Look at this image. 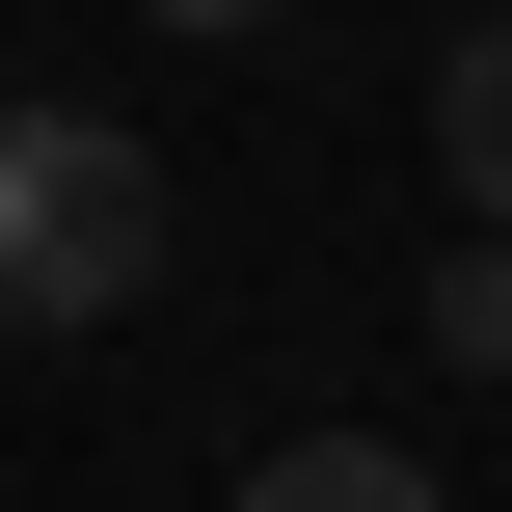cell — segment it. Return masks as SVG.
<instances>
[{
	"instance_id": "obj_1",
	"label": "cell",
	"mask_w": 512,
	"mask_h": 512,
	"mask_svg": "<svg viewBox=\"0 0 512 512\" xmlns=\"http://www.w3.org/2000/svg\"><path fill=\"white\" fill-rule=\"evenodd\" d=\"M162 297V162L108 108H0V324H135Z\"/></svg>"
},
{
	"instance_id": "obj_4",
	"label": "cell",
	"mask_w": 512,
	"mask_h": 512,
	"mask_svg": "<svg viewBox=\"0 0 512 512\" xmlns=\"http://www.w3.org/2000/svg\"><path fill=\"white\" fill-rule=\"evenodd\" d=\"M432 351H459V378H512V243H459V270H432Z\"/></svg>"
},
{
	"instance_id": "obj_2",
	"label": "cell",
	"mask_w": 512,
	"mask_h": 512,
	"mask_svg": "<svg viewBox=\"0 0 512 512\" xmlns=\"http://www.w3.org/2000/svg\"><path fill=\"white\" fill-rule=\"evenodd\" d=\"M243 512H432L405 432H297V459H243Z\"/></svg>"
},
{
	"instance_id": "obj_3",
	"label": "cell",
	"mask_w": 512,
	"mask_h": 512,
	"mask_svg": "<svg viewBox=\"0 0 512 512\" xmlns=\"http://www.w3.org/2000/svg\"><path fill=\"white\" fill-rule=\"evenodd\" d=\"M432 162L486 189V243H512V27H459V54H432Z\"/></svg>"
},
{
	"instance_id": "obj_5",
	"label": "cell",
	"mask_w": 512,
	"mask_h": 512,
	"mask_svg": "<svg viewBox=\"0 0 512 512\" xmlns=\"http://www.w3.org/2000/svg\"><path fill=\"white\" fill-rule=\"evenodd\" d=\"M162 27H270V0H162Z\"/></svg>"
}]
</instances>
